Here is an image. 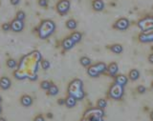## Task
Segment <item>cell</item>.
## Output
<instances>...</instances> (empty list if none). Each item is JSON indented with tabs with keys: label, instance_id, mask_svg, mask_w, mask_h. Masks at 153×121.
Wrapping results in <instances>:
<instances>
[{
	"label": "cell",
	"instance_id": "cell-28",
	"mask_svg": "<svg viewBox=\"0 0 153 121\" xmlns=\"http://www.w3.org/2000/svg\"><path fill=\"white\" fill-rule=\"evenodd\" d=\"M2 31L4 32H9L11 31V23H3L1 26Z\"/></svg>",
	"mask_w": 153,
	"mask_h": 121
},
{
	"label": "cell",
	"instance_id": "cell-6",
	"mask_svg": "<svg viewBox=\"0 0 153 121\" xmlns=\"http://www.w3.org/2000/svg\"><path fill=\"white\" fill-rule=\"evenodd\" d=\"M130 26V21L126 17H122L114 23L113 28L118 31H126Z\"/></svg>",
	"mask_w": 153,
	"mask_h": 121
},
{
	"label": "cell",
	"instance_id": "cell-37",
	"mask_svg": "<svg viewBox=\"0 0 153 121\" xmlns=\"http://www.w3.org/2000/svg\"><path fill=\"white\" fill-rule=\"evenodd\" d=\"M0 121H7V120L5 119L4 117H0Z\"/></svg>",
	"mask_w": 153,
	"mask_h": 121
},
{
	"label": "cell",
	"instance_id": "cell-38",
	"mask_svg": "<svg viewBox=\"0 0 153 121\" xmlns=\"http://www.w3.org/2000/svg\"><path fill=\"white\" fill-rule=\"evenodd\" d=\"M2 100H3V99H2V96H1V95H0V104H1V102H2Z\"/></svg>",
	"mask_w": 153,
	"mask_h": 121
},
{
	"label": "cell",
	"instance_id": "cell-17",
	"mask_svg": "<svg viewBox=\"0 0 153 121\" xmlns=\"http://www.w3.org/2000/svg\"><path fill=\"white\" fill-rule=\"evenodd\" d=\"M109 50L111 51L113 54H116V55H121L123 51V48L121 44H113V45H110L109 46Z\"/></svg>",
	"mask_w": 153,
	"mask_h": 121
},
{
	"label": "cell",
	"instance_id": "cell-32",
	"mask_svg": "<svg viewBox=\"0 0 153 121\" xmlns=\"http://www.w3.org/2000/svg\"><path fill=\"white\" fill-rule=\"evenodd\" d=\"M19 3H20V0H11V4L13 6H17Z\"/></svg>",
	"mask_w": 153,
	"mask_h": 121
},
{
	"label": "cell",
	"instance_id": "cell-25",
	"mask_svg": "<svg viewBox=\"0 0 153 121\" xmlns=\"http://www.w3.org/2000/svg\"><path fill=\"white\" fill-rule=\"evenodd\" d=\"M51 85H52V82L48 81V80H43V81L40 82V88L42 90H44V91H48V90H49Z\"/></svg>",
	"mask_w": 153,
	"mask_h": 121
},
{
	"label": "cell",
	"instance_id": "cell-33",
	"mask_svg": "<svg viewBox=\"0 0 153 121\" xmlns=\"http://www.w3.org/2000/svg\"><path fill=\"white\" fill-rule=\"evenodd\" d=\"M57 104L59 105H65V98H60L57 100Z\"/></svg>",
	"mask_w": 153,
	"mask_h": 121
},
{
	"label": "cell",
	"instance_id": "cell-23",
	"mask_svg": "<svg viewBox=\"0 0 153 121\" xmlns=\"http://www.w3.org/2000/svg\"><path fill=\"white\" fill-rule=\"evenodd\" d=\"M6 65L9 69H16V68L17 67V62L16 59H13V58H9L6 61Z\"/></svg>",
	"mask_w": 153,
	"mask_h": 121
},
{
	"label": "cell",
	"instance_id": "cell-39",
	"mask_svg": "<svg viewBox=\"0 0 153 121\" xmlns=\"http://www.w3.org/2000/svg\"><path fill=\"white\" fill-rule=\"evenodd\" d=\"M151 89L153 90V81H152V83H151Z\"/></svg>",
	"mask_w": 153,
	"mask_h": 121
},
{
	"label": "cell",
	"instance_id": "cell-11",
	"mask_svg": "<svg viewBox=\"0 0 153 121\" xmlns=\"http://www.w3.org/2000/svg\"><path fill=\"white\" fill-rule=\"evenodd\" d=\"M12 86V81L8 76H2L0 78V88L3 91H7L11 88Z\"/></svg>",
	"mask_w": 153,
	"mask_h": 121
},
{
	"label": "cell",
	"instance_id": "cell-35",
	"mask_svg": "<svg viewBox=\"0 0 153 121\" xmlns=\"http://www.w3.org/2000/svg\"><path fill=\"white\" fill-rule=\"evenodd\" d=\"M150 120H151V121H153V111L150 113Z\"/></svg>",
	"mask_w": 153,
	"mask_h": 121
},
{
	"label": "cell",
	"instance_id": "cell-36",
	"mask_svg": "<svg viewBox=\"0 0 153 121\" xmlns=\"http://www.w3.org/2000/svg\"><path fill=\"white\" fill-rule=\"evenodd\" d=\"M2 112H3V108H2V106H1V104H0V114H2Z\"/></svg>",
	"mask_w": 153,
	"mask_h": 121
},
{
	"label": "cell",
	"instance_id": "cell-21",
	"mask_svg": "<svg viewBox=\"0 0 153 121\" xmlns=\"http://www.w3.org/2000/svg\"><path fill=\"white\" fill-rule=\"evenodd\" d=\"M59 93V87H57L56 84L54 83H52L51 87L49 88V90L47 91V94L51 95V96H56L57 94Z\"/></svg>",
	"mask_w": 153,
	"mask_h": 121
},
{
	"label": "cell",
	"instance_id": "cell-4",
	"mask_svg": "<svg viewBox=\"0 0 153 121\" xmlns=\"http://www.w3.org/2000/svg\"><path fill=\"white\" fill-rule=\"evenodd\" d=\"M137 26L142 32L153 31V16L146 15L143 18L140 19L137 23Z\"/></svg>",
	"mask_w": 153,
	"mask_h": 121
},
{
	"label": "cell",
	"instance_id": "cell-7",
	"mask_svg": "<svg viewBox=\"0 0 153 121\" xmlns=\"http://www.w3.org/2000/svg\"><path fill=\"white\" fill-rule=\"evenodd\" d=\"M24 27H25V24L24 21L19 20V19L14 18L13 20L11 22V31L14 32H20L24 30Z\"/></svg>",
	"mask_w": 153,
	"mask_h": 121
},
{
	"label": "cell",
	"instance_id": "cell-1",
	"mask_svg": "<svg viewBox=\"0 0 153 121\" xmlns=\"http://www.w3.org/2000/svg\"><path fill=\"white\" fill-rule=\"evenodd\" d=\"M67 94L75 97L78 101L83 100L85 97V93L83 90V82L79 78H75L72 80L67 88Z\"/></svg>",
	"mask_w": 153,
	"mask_h": 121
},
{
	"label": "cell",
	"instance_id": "cell-26",
	"mask_svg": "<svg viewBox=\"0 0 153 121\" xmlns=\"http://www.w3.org/2000/svg\"><path fill=\"white\" fill-rule=\"evenodd\" d=\"M40 64H41V68L44 71H47V70H49L50 69V67H51V63L49 60H47V59H42L41 62H40Z\"/></svg>",
	"mask_w": 153,
	"mask_h": 121
},
{
	"label": "cell",
	"instance_id": "cell-19",
	"mask_svg": "<svg viewBox=\"0 0 153 121\" xmlns=\"http://www.w3.org/2000/svg\"><path fill=\"white\" fill-rule=\"evenodd\" d=\"M69 36L73 39V41L76 43H76H79L81 41V39H82V33L79 32H76V31L72 32Z\"/></svg>",
	"mask_w": 153,
	"mask_h": 121
},
{
	"label": "cell",
	"instance_id": "cell-34",
	"mask_svg": "<svg viewBox=\"0 0 153 121\" xmlns=\"http://www.w3.org/2000/svg\"><path fill=\"white\" fill-rule=\"evenodd\" d=\"M148 61H149V63H151V64H153V54H150L148 55Z\"/></svg>",
	"mask_w": 153,
	"mask_h": 121
},
{
	"label": "cell",
	"instance_id": "cell-29",
	"mask_svg": "<svg viewBox=\"0 0 153 121\" xmlns=\"http://www.w3.org/2000/svg\"><path fill=\"white\" fill-rule=\"evenodd\" d=\"M137 91H138L139 94H145L146 91V88L145 86L140 85V86H138V87H137Z\"/></svg>",
	"mask_w": 153,
	"mask_h": 121
},
{
	"label": "cell",
	"instance_id": "cell-20",
	"mask_svg": "<svg viewBox=\"0 0 153 121\" xmlns=\"http://www.w3.org/2000/svg\"><path fill=\"white\" fill-rule=\"evenodd\" d=\"M65 26H66L67 29H68V30L74 31L76 29V27H78V23H76V21L75 20V19L71 18V19H68V20L66 21Z\"/></svg>",
	"mask_w": 153,
	"mask_h": 121
},
{
	"label": "cell",
	"instance_id": "cell-13",
	"mask_svg": "<svg viewBox=\"0 0 153 121\" xmlns=\"http://www.w3.org/2000/svg\"><path fill=\"white\" fill-rule=\"evenodd\" d=\"M94 68L96 69V71H97L99 72V75H102L104 74V72H107V65L105 64L104 62H98V63H95V64H93Z\"/></svg>",
	"mask_w": 153,
	"mask_h": 121
},
{
	"label": "cell",
	"instance_id": "cell-24",
	"mask_svg": "<svg viewBox=\"0 0 153 121\" xmlns=\"http://www.w3.org/2000/svg\"><path fill=\"white\" fill-rule=\"evenodd\" d=\"M107 106V100L104 99V98H100L98 101H97V107L99 109H102V110H104L106 108Z\"/></svg>",
	"mask_w": 153,
	"mask_h": 121
},
{
	"label": "cell",
	"instance_id": "cell-22",
	"mask_svg": "<svg viewBox=\"0 0 153 121\" xmlns=\"http://www.w3.org/2000/svg\"><path fill=\"white\" fill-rule=\"evenodd\" d=\"M79 63L83 67H89L90 65H92V61L87 56H81L79 58Z\"/></svg>",
	"mask_w": 153,
	"mask_h": 121
},
{
	"label": "cell",
	"instance_id": "cell-16",
	"mask_svg": "<svg viewBox=\"0 0 153 121\" xmlns=\"http://www.w3.org/2000/svg\"><path fill=\"white\" fill-rule=\"evenodd\" d=\"M76 102H78V100H76L75 97H73V96H71L69 94H67L66 98H65V106L67 108L72 109V108L76 107Z\"/></svg>",
	"mask_w": 153,
	"mask_h": 121
},
{
	"label": "cell",
	"instance_id": "cell-5",
	"mask_svg": "<svg viewBox=\"0 0 153 121\" xmlns=\"http://www.w3.org/2000/svg\"><path fill=\"white\" fill-rule=\"evenodd\" d=\"M56 12L59 13L61 16L66 15L71 8L70 0H59V1L56 3Z\"/></svg>",
	"mask_w": 153,
	"mask_h": 121
},
{
	"label": "cell",
	"instance_id": "cell-14",
	"mask_svg": "<svg viewBox=\"0 0 153 121\" xmlns=\"http://www.w3.org/2000/svg\"><path fill=\"white\" fill-rule=\"evenodd\" d=\"M104 2L103 0H93L92 2V8L96 12H102L104 10Z\"/></svg>",
	"mask_w": 153,
	"mask_h": 121
},
{
	"label": "cell",
	"instance_id": "cell-15",
	"mask_svg": "<svg viewBox=\"0 0 153 121\" xmlns=\"http://www.w3.org/2000/svg\"><path fill=\"white\" fill-rule=\"evenodd\" d=\"M114 82L115 83H117L119 85L121 86H126L128 82V78L127 76H126L124 75H117L116 76H115V79H114Z\"/></svg>",
	"mask_w": 153,
	"mask_h": 121
},
{
	"label": "cell",
	"instance_id": "cell-31",
	"mask_svg": "<svg viewBox=\"0 0 153 121\" xmlns=\"http://www.w3.org/2000/svg\"><path fill=\"white\" fill-rule=\"evenodd\" d=\"M33 121H45V118L42 114H37Z\"/></svg>",
	"mask_w": 153,
	"mask_h": 121
},
{
	"label": "cell",
	"instance_id": "cell-8",
	"mask_svg": "<svg viewBox=\"0 0 153 121\" xmlns=\"http://www.w3.org/2000/svg\"><path fill=\"white\" fill-rule=\"evenodd\" d=\"M139 41L141 43H152L153 42V31L141 32L139 35Z\"/></svg>",
	"mask_w": 153,
	"mask_h": 121
},
{
	"label": "cell",
	"instance_id": "cell-27",
	"mask_svg": "<svg viewBox=\"0 0 153 121\" xmlns=\"http://www.w3.org/2000/svg\"><path fill=\"white\" fill-rule=\"evenodd\" d=\"M16 19H19V20L24 21V19L26 18V13H25V12H23V11H18V12L16 13Z\"/></svg>",
	"mask_w": 153,
	"mask_h": 121
},
{
	"label": "cell",
	"instance_id": "cell-10",
	"mask_svg": "<svg viewBox=\"0 0 153 121\" xmlns=\"http://www.w3.org/2000/svg\"><path fill=\"white\" fill-rule=\"evenodd\" d=\"M33 99L31 95L29 94H23L20 97V104L25 108H29L33 105Z\"/></svg>",
	"mask_w": 153,
	"mask_h": 121
},
{
	"label": "cell",
	"instance_id": "cell-2",
	"mask_svg": "<svg viewBox=\"0 0 153 121\" xmlns=\"http://www.w3.org/2000/svg\"><path fill=\"white\" fill-rule=\"evenodd\" d=\"M56 23L51 19H44L37 27V35L41 40L49 38L56 31Z\"/></svg>",
	"mask_w": 153,
	"mask_h": 121
},
{
	"label": "cell",
	"instance_id": "cell-18",
	"mask_svg": "<svg viewBox=\"0 0 153 121\" xmlns=\"http://www.w3.org/2000/svg\"><path fill=\"white\" fill-rule=\"evenodd\" d=\"M128 78L131 81H136L140 78V72L137 69H132L128 74Z\"/></svg>",
	"mask_w": 153,
	"mask_h": 121
},
{
	"label": "cell",
	"instance_id": "cell-9",
	"mask_svg": "<svg viewBox=\"0 0 153 121\" xmlns=\"http://www.w3.org/2000/svg\"><path fill=\"white\" fill-rule=\"evenodd\" d=\"M76 43L73 41V39L70 36L65 37L63 40L61 41V47L64 51H70L75 47Z\"/></svg>",
	"mask_w": 153,
	"mask_h": 121
},
{
	"label": "cell",
	"instance_id": "cell-12",
	"mask_svg": "<svg viewBox=\"0 0 153 121\" xmlns=\"http://www.w3.org/2000/svg\"><path fill=\"white\" fill-rule=\"evenodd\" d=\"M118 72H119V66H118V64L116 62L110 63V64L107 66V72H108V75L110 76L115 77L117 75Z\"/></svg>",
	"mask_w": 153,
	"mask_h": 121
},
{
	"label": "cell",
	"instance_id": "cell-3",
	"mask_svg": "<svg viewBox=\"0 0 153 121\" xmlns=\"http://www.w3.org/2000/svg\"><path fill=\"white\" fill-rule=\"evenodd\" d=\"M124 94V87L117 83H114L110 86L108 90V96L114 100H121Z\"/></svg>",
	"mask_w": 153,
	"mask_h": 121
},
{
	"label": "cell",
	"instance_id": "cell-30",
	"mask_svg": "<svg viewBox=\"0 0 153 121\" xmlns=\"http://www.w3.org/2000/svg\"><path fill=\"white\" fill-rule=\"evenodd\" d=\"M38 5L42 8H46L48 6V0H38Z\"/></svg>",
	"mask_w": 153,
	"mask_h": 121
}]
</instances>
